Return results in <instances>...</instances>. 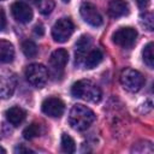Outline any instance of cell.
<instances>
[{
	"label": "cell",
	"instance_id": "17",
	"mask_svg": "<svg viewBox=\"0 0 154 154\" xmlns=\"http://www.w3.org/2000/svg\"><path fill=\"white\" fill-rule=\"evenodd\" d=\"M41 132H42V126L37 123H32L23 130V137L25 140H32V138L40 136Z\"/></svg>",
	"mask_w": 154,
	"mask_h": 154
},
{
	"label": "cell",
	"instance_id": "15",
	"mask_svg": "<svg viewBox=\"0 0 154 154\" xmlns=\"http://www.w3.org/2000/svg\"><path fill=\"white\" fill-rule=\"evenodd\" d=\"M14 59L13 45L6 40H0V63L10 64Z\"/></svg>",
	"mask_w": 154,
	"mask_h": 154
},
{
	"label": "cell",
	"instance_id": "4",
	"mask_svg": "<svg viewBox=\"0 0 154 154\" xmlns=\"http://www.w3.org/2000/svg\"><path fill=\"white\" fill-rule=\"evenodd\" d=\"M26 81L35 88H42L48 81V71L42 64H30L25 69Z\"/></svg>",
	"mask_w": 154,
	"mask_h": 154
},
{
	"label": "cell",
	"instance_id": "23",
	"mask_svg": "<svg viewBox=\"0 0 154 154\" xmlns=\"http://www.w3.org/2000/svg\"><path fill=\"white\" fill-rule=\"evenodd\" d=\"M6 26V16H5V11L0 7V31H2Z\"/></svg>",
	"mask_w": 154,
	"mask_h": 154
},
{
	"label": "cell",
	"instance_id": "28",
	"mask_svg": "<svg viewBox=\"0 0 154 154\" xmlns=\"http://www.w3.org/2000/svg\"><path fill=\"white\" fill-rule=\"evenodd\" d=\"M0 153L5 154V153H6V149H5V148H2V147H0Z\"/></svg>",
	"mask_w": 154,
	"mask_h": 154
},
{
	"label": "cell",
	"instance_id": "12",
	"mask_svg": "<svg viewBox=\"0 0 154 154\" xmlns=\"http://www.w3.org/2000/svg\"><path fill=\"white\" fill-rule=\"evenodd\" d=\"M16 88V79L7 73H0V99H8L12 96Z\"/></svg>",
	"mask_w": 154,
	"mask_h": 154
},
{
	"label": "cell",
	"instance_id": "10",
	"mask_svg": "<svg viewBox=\"0 0 154 154\" xmlns=\"http://www.w3.org/2000/svg\"><path fill=\"white\" fill-rule=\"evenodd\" d=\"M69 61V53L64 48L55 49L49 58V65L53 72L55 73H61L64 71V67L66 66Z\"/></svg>",
	"mask_w": 154,
	"mask_h": 154
},
{
	"label": "cell",
	"instance_id": "19",
	"mask_svg": "<svg viewBox=\"0 0 154 154\" xmlns=\"http://www.w3.org/2000/svg\"><path fill=\"white\" fill-rule=\"evenodd\" d=\"M61 149L65 153H75L76 150V143L73 138L67 134L61 135Z\"/></svg>",
	"mask_w": 154,
	"mask_h": 154
},
{
	"label": "cell",
	"instance_id": "20",
	"mask_svg": "<svg viewBox=\"0 0 154 154\" xmlns=\"http://www.w3.org/2000/svg\"><path fill=\"white\" fill-rule=\"evenodd\" d=\"M22 51L24 53L25 57L28 58H34L36 54H37V46L34 41L31 40H25L23 43H22Z\"/></svg>",
	"mask_w": 154,
	"mask_h": 154
},
{
	"label": "cell",
	"instance_id": "1",
	"mask_svg": "<svg viewBox=\"0 0 154 154\" xmlns=\"http://www.w3.org/2000/svg\"><path fill=\"white\" fill-rule=\"evenodd\" d=\"M94 120H95V113L89 107L81 103L72 106L69 114V123L73 130L77 131L87 130Z\"/></svg>",
	"mask_w": 154,
	"mask_h": 154
},
{
	"label": "cell",
	"instance_id": "25",
	"mask_svg": "<svg viewBox=\"0 0 154 154\" xmlns=\"http://www.w3.org/2000/svg\"><path fill=\"white\" fill-rule=\"evenodd\" d=\"M14 152H16V153H34V150H31V149H29V148H25V147H23V146L17 147V148L14 149Z\"/></svg>",
	"mask_w": 154,
	"mask_h": 154
},
{
	"label": "cell",
	"instance_id": "16",
	"mask_svg": "<svg viewBox=\"0 0 154 154\" xmlns=\"http://www.w3.org/2000/svg\"><path fill=\"white\" fill-rule=\"evenodd\" d=\"M102 59H103V54H102L101 49H99V48H93V49H90V51L88 52V54L85 55L83 64H84V66H85L87 69H94V67H96V66L102 61Z\"/></svg>",
	"mask_w": 154,
	"mask_h": 154
},
{
	"label": "cell",
	"instance_id": "6",
	"mask_svg": "<svg viewBox=\"0 0 154 154\" xmlns=\"http://www.w3.org/2000/svg\"><path fill=\"white\" fill-rule=\"evenodd\" d=\"M137 38V31L131 26H123L119 28L112 36L113 42L123 48L131 47Z\"/></svg>",
	"mask_w": 154,
	"mask_h": 154
},
{
	"label": "cell",
	"instance_id": "8",
	"mask_svg": "<svg viewBox=\"0 0 154 154\" xmlns=\"http://www.w3.org/2000/svg\"><path fill=\"white\" fill-rule=\"evenodd\" d=\"M41 108L46 116H48L51 118H59L63 116V113L65 111V103L59 97L51 96V97H47L43 100Z\"/></svg>",
	"mask_w": 154,
	"mask_h": 154
},
{
	"label": "cell",
	"instance_id": "29",
	"mask_svg": "<svg viewBox=\"0 0 154 154\" xmlns=\"http://www.w3.org/2000/svg\"><path fill=\"white\" fill-rule=\"evenodd\" d=\"M63 2H65V4H67V2H70V0H61Z\"/></svg>",
	"mask_w": 154,
	"mask_h": 154
},
{
	"label": "cell",
	"instance_id": "13",
	"mask_svg": "<svg viewBox=\"0 0 154 154\" xmlns=\"http://www.w3.org/2000/svg\"><path fill=\"white\" fill-rule=\"evenodd\" d=\"M129 13V4L125 0H111L108 4V14L112 18L124 17Z\"/></svg>",
	"mask_w": 154,
	"mask_h": 154
},
{
	"label": "cell",
	"instance_id": "24",
	"mask_svg": "<svg viewBox=\"0 0 154 154\" xmlns=\"http://www.w3.org/2000/svg\"><path fill=\"white\" fill-rule=\"evenodd\" d=\"M34 32H35L36 35H38V36H42V35L45 34V29H43L42 24H37V25H35V28H34Z\"/></svg>",
	"mask_w": 154,
	"mask_h": 154
},
{
	"label": "cell",
	"instance_id": "5",
	"mask_svg": "<svg viewBox=\"0 0 154 154\" xmlns=\"http://www.w3.org/2000/svg\"><path fill=\"white\" fill-rule=\"evenodd\" d=\"M73 29L75 26L70 18H60L54 23L52 28V37L57 42H66L71 37Z\"/></svg>",
	"mask_w": 154,
	"mask_h": 154
},
{
	"label": "cell",
	"instance_id": "11",
	"mask_svg": "<svg viewBox=\"0 0 154 154\" xmlns=\"http://www.w3.org/2000/svg\"><path fill=\"white\" fill-rule=\"evenodd\" d=\"M91 43L93 40L89 35H82L78 41L76 42V65H82L84 61L85 55L88 54V52L91 48Z\"/></svg>",
	"mask_w": 154,
	"mask_h": 154
},
{
	"label": "cell",
	"instance_id": "14",
	"mask_svg": "<svg viewBox=\"0 0 154 154\" xmlns=\"http://www.w3.org/2000/svg\"><path fill=\"white\" fill-rule=\"evenodd\" d=\"M5 116H6L7 122L11 125L19 126L25 119V111L23 108H20L19 106H13V107H10L5 112Z\"/></svg>",
	"mask_w": 154,
	"mask_h": 154
},
{
	"label": "cell",
	"instance_id": "9",
	"mask_svg": "<svg viewBox=\"0 0 154 154\" xmlns=\"http://www.w3.org/2000/svg\"><path fill=\"white\" fill-rule=\"evenodd\" d=\"M11 12H12V16L13 18L19 22V23H29L31 19H32V10L31 7L23 2V1H17L14 2L12 6H11Z\"/></svg>",
	"mask_w": 154,
	"mask_h": 154
},
{
	"label": "cell",
	"instance_id": "7",
	"mask_svg": "<svg viewBox=\"0 0 154 154\" xmlns=\"http://www.w3.org/2000/svg\"><path fill=\"white\" fill-rule=\"evenodd\" d=\"M79 12H81V16L84 19V22L91 26H100L103 22L101 13L96 8V6L93 5L91 2H83L81 5Z\"/></svg>",
	"mask_w": 154,
	"mask_h": 154
},
{
	"label": "cell",
	"instance_id": "2",
	"mask_svg": "<svg viewBox=\"0 0 154 154\" xmlns=\"http://www.w3.org/2000/svg\"><path fill=\"white\" fill-rule=\"evenodd\" d=\"M71 94L75 97L85 100L88 102H99L101 100V89L90 79H79L72 84Z\"/></svg>",
	"mask_w": 154,
	"mask_h": 154
},
{
	"label": "cell",
	"instance_id": "27",
	"mask_svg": "<svg viewBox=\"0 0 154 154\" xmlns=\"http://www.w3.org/2000/svg\"><path fill=\"white\" fill-rule=\"evenodd\" d=\"M28 1H30V2H32V4H35L36 6H38V5H40V2H41L42 0H28Z\"/></svg>",
	"mask_w": 154,
	"mask_h": 154
},
{
	"label": "cell",
	"instance_id": "26",
	"mask_svg": "<svg viewBox=\"0 0 154 154\" xmlns=\"http://www.w3.org/2000/svg\"><path fill=\"white\" fill-rule=\"evenodd\" d=\"M136 2L140 7H146L149 4V0H136Z\"/></svg>",
	"mask_w": 154,
	"mask_h": 154
},
{
	"label": "cell",
	"instance_id": "3",
	"mask_svg": "<svg viewBox=\"0 0 154 154\" xmlns=\"http://www.w3.org/2000/svg\"><path fill=\"white\" fill-rule=\"evenodd\" d=\"M120 84L123 88L130 93L138 91L144 84L143 75L134 69H125L120 73Z\"/></svg>",
	"mask_w": 154,
	"mask_h": 154
},
{
	"label": "cell",
	"instance_id": "18",
	"mask_svg": "<svg viewBox=\"0 0 154 154\" xmlns=\"http://www.w3.org/2000/svg\"><path fill=\"white\" fill-rule=\"evenodd\" d=\"M142 57H143V61H144V64H146L148 67L153 69V67H154L153 42H149V43H148V45L144 47V49H143V52H142Z\"/></svg>",
	"mask_w": 154,
	"mask_h": 154
},
{
	"label": "cell",
	"instance_id": "22",
	"mask_svg": "<svg viewBox=\"0 0 154 154\" xmlns=\"http://www.w3.org/2000/svg\"><path fill=\"white\" fill-rule=\"evenodd\" d=\"M37 7L42 14H49L54 8V2L53 0H42Z\"/></svg>",
	"mask_w": 154,
	"mask_h": 154
},
{
	"label": "cell",
	"instance_id": "21",
	"mask_svg": "<svg viewBox=\"0 0 154 154\" xmlns=\"http://www.w3.org/2000/svg\"><path fill=\"white\" fill-rule=\"evenodd\" d=\"M140 23L141 25L148 30V31H152L153 28H154V20H153V14L150 12H144L140 16Z\"/></svg>",
	"mask_w": 154,
	"mask_h": 154
}]
</instances>
